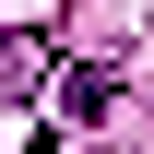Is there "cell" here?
Masks as SVG:
<instances>
[{
    "label": "cell",
    "mask_w": 154,
    "mask_h": 154,
    "mask_svg": "<svg viewBox=\"0 0 154 154\" xmlns=\"http://www.w3.org/2000/svg\"><path fill=\"white\" fill-rule=\"evenodd\" d=\"M107 95H119V71H71V83H59V119H71V131H83V119H95Z\"/></svg>",
    "instance_id": "6da1fadb"
}]
</instances>
